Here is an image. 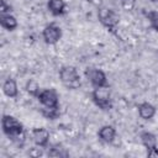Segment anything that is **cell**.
Here are the masks:
<instances>
[{"label":"cell","instance_id":"obj_12","mask_svg":"<svg viewBox=\"0 0 158 158\" xmlns=\"http://www.w3.org/2000/svg\"><path fill=\"white\" fill-rule=\"evenodd\" d=\"M2 93L7 96V98H17L19 96V86L15 79L12 78H7L4 83H2Z\"/></svg>","mask_w":158,"mask_h":158},{"label":"cell","instance_id":"obj_9","mask_svg":"<svg viewBox=\"0 0 158 158\" xmlns=\"http://www.w3.org/2000/svg\"><path fill=\"white\" fill-rule=\"evenodd\" d=\"M98 137L104 143H112L116 138V130L111 125H104L99 128Z\"/></svg>","mask_w":158,"mask_h":158},{"label":"cell","instance_id":"obj_4","mask_svg":"<svg viewBox=\"0 0 158 158\" xmlns=\"http://www.w3.org/2000/svg\"><path fill=\"white\" fill-rule=\"evenodd\" d=\"M98 17H99V21L101 22V25L111 32H114L116 30L117 25L120 23V15L110 7H105V6L100 7L98 11Z\"/></svg>","mask_w":158,"mask_h":158},{"label":"cell","instance_id":"obj_20","mask_svg":"<svg viewBox=\"0 0 158 158\" xmlns=\"http://www.w3.org/2000/svg\"><path fill=\"white\" fill-rule=\"evenodd\" d=\"M28 154H30L31 157H33V158H38V157H42V156H43V148H42V147H38V146H36V147H32V148H30V151H28Z\"/></svg>","mask_w":158,"mask_h":158},{"label":"cell","instance_id":"obj_14","mask_svg":"<svg viewBox=\"0 0 158 158\" xmlns=\"http://www.w3.org/2000/svg\"><path fill=\"white\" fill-rule=\"evenodd\" d=\"M139 138H141L142 144L147 148V151L157 147V137L154 133H152L149 131H143V132H141Z\"/></svg>","mask_w":158,"mask_h":158},{"label":"cell","instance_id":"obj_18","mask_svg":"<svg viewBox=\"0 0 158 158\" xmlns=\"http://www.w3.org/2000/svg\"><path fill=\"white\" fill-rule=\"evenodd\" d=\"M48 157H68V152L62 146H53L48 149Z\"/></svg>","mask_w":158,"mask_h":158},{"label":"cell","instance_id":"obj_22","mask_svg":"<svg viewBox=\"0 0 158 158\" xmlns=\"http://www.w3.org/2000/svg\"><path fill=\"white\" fill-rule=\"evenodd\" d=\"M147 156L151 157V158H158V148L154 147L152 149H148L147 151Z\"/></svg>","mask_w":158,"mask_h":158},{"label":"cell","instance_id":"obj_1","mask_svg":"<svg viewBox=\"0 0 158 158\" xmlns=\"http://www.w3.org/2000/svg\"><path fill=\"white\" fill-rule=\"evenodd\" d=\"M1 128L2 132L11 139L14 143L22 146L26 138L25 133V127L21 121H19L16 117L11 115H2L1 118Z\"/></svg>","mask_w":158,"mask_h":158},{"label":"cell","instance_id":"obj_5","mask_svg":"<svg viewBox=\"0 0 158 158\" xmlns=\"http://www.w3.org/2000/svg\"><path fill=\"white\" fill-rule=\"evenodd\" d=\"M88 81H90V84L94 88H100V86H109V81H107V77L105 74L104 70L98 69V68H86L84 72Z\"/></svg>","mask_w":158,"mask_h":158},{"label":"cell","instance_id":"obj_21","mask_svg":"<svg viewBox=\"0 0 158 158\" xmlns=\"http://www.w3.org/2000/svg\"><path fill=\"white\" fill-rule=\"evenodd\" d=\"M120 2H121V6L127 11L133 10V7L136 5V0H120Z\"/></svg>","mask_w":158,"mask_h":158},{"label":"cell","instance_id":"obj_15","mask_svg":"<svg viewBox=\"0 0 158 158\" xmlns=\"http://www.w3.org/2000/svg\"><path fill=\"white\" fill-rule=\"evenodd\" d=\"M25 89H26V91L31 95V96H33V98H36L37 99V96L40 95V93H41V86H40V84L35 80V79H28L27 81H26V85H25Z\"/></svg>","mask_w":158,"mask_h":158},{"label":"cell","instance_id":"obj_16","mask_svg":"<svg viewBox=\"0 0 158 158\" xmlns=\"http://www.w3.org/2000/svg\"><path fill=\"white\" fill-rule=\"evenodd\" d=\"M41 114L43 117L48 118V120H56L59 117V107H47V106H42L41 107Z\"/></svg>","mask_w":158,"mask_h":158},{"label":"cell","instance_id":"obj_6","mask_svg":"<svg viewBox=\"0 0 158 158\" xmlns=\"http://www.w3.org/2000/svg\"><path fill=\"white\" fill-rule=\"evenodd\" d=\"M42 38L47 44H56L62 38V28L57 23H48L42 31Z\"/></svg>","mask_w":158,"mask_h":158},{"label":"cell","instance_id":"obj_3","mask_svg":"<svg viewBox=\"0 0 158 158\" xmlns=\"http://www.w3.org/2000/svg\"><path fill=\"white\" fill-rule=\"evenodd\" d=\"M91 100L102 111H109L114 106L112 98H111V91H110L109 86L94 88V90L91 91Z\"/></svg>","mask_w":158,"mask_h":158},{"label":"cell","instance_id":"obj_17","mask_svg":"<svg viewBox=\"0 0 158 158\" xmlns=\"http://www.w3.org/2000/svg\"><path fill=\"white\" fill-rule=\"evenodd\" d=\"M144 16L147 17V20L149 21L151 27L158 32V11L157 10H149L147 12H144Z\"/></svg>","mask_w":158,"mask_h":158},{"label":"cell","instance_id":"obj_7","mask_svg":"<svg viewBox=\"0 0 158 158\" xmlns=\"http://www.w3.org/2000/svg\"><path fill=\"white\" fill-rule=\"evenodd\" d=\"M37 100L42 104V106L47 107H59V96L58 93L49 88V89H42L40 95L37 96Z\"/></svg>","mask_w":158,"mask_h":158},{"label":"cell","instance_id":"obj_8","mask_svg":"<svg viewBox=\"0 0 158 158\" xmlns=\"http://www.w3.org/2000/svg\"><path fill=\"white\" fill-rule=\"evenodd\" d=\"M49 131L44 127H35L31 131V138L33 141V143L38 147L42 148H47L48 143H49Z\"/></svg>","mask_w":158,"mask_h":158},{"label":"cell","instance_id":"obj_10","mask_svg":"<svg viewBox=\"0 0 158 158\" xmlns=\"http://www.w3.org/2000/svg\"><path fill=\"white\" fill-rule=\"evenodd\" d=\"M138 116L142 120H152L157 112V109L153 104L148 102V101H143L138 105Z\"/></svg>","mask_w":158,"mask_h":158},{"label":"cell","instance_id":"obj_11","mask_svg":"<svg viewBox=\"0 0 158 158\" xmlns=\"http://www.w3.org/2000/svg\"><path fill=\"white\" fill-rule=\"evenodd\" d=\"M47 9L53 16H62L67 12V4L64 0H48Z\"/></svg>","mask_w":158,"mask_h":158},{"label":"cell","instance_id":"obj_13","mask_svg":"<svg viewBox=\"0 0 158 158\" xmlns=\"http://www.w3.org/2000/svg\"><path fill=\"white\" fill-rule=\"evenodd\" d=\"M0 26L7 31H15L19 26V22L14 15L2 14V15H0Z\"/></svg>","mask_w":158,"mask_h":158},{"label":"cell","instance_id":"obj_2","mask_svg":"<svg viewBox=\"0 0 158 158\" xmlns=\"http://www.w3.org/2000/svg\"><path fill=\"white\" fill-rule=\"evenodd\" d=\"M59 79L62 84L70 90L79 89L81 86V79L78 69L73 65H64L59 70Z\"/></svg>","mask_w":158,"mask_h":158},{"label":"cell","instance_id":"obj_19","mask_svg":"<svg viewBox=\"0 0 158 158\" xmlns=\"http://www.w3.org/2000/svg\"><path fill=\"white\" fill-rule=\"evenodd\" d=\"M12 6L6 0H0V14H11Z\"/></svg>","mask_w":158,"mask_h":158},{"label":"cell","instance_id":"obj_23","mask_svg":"<svg viewBox=\"0 0 158 158\" xmlns=\"http://www.w3.org/2000/svg\"><path fill=\"white\" fill-rule=\"evenodd\" d=\"M148 1H151V2H158V0H148Z\"/></svg>","mask_w":158,"mask_h":158}]
</instances>
